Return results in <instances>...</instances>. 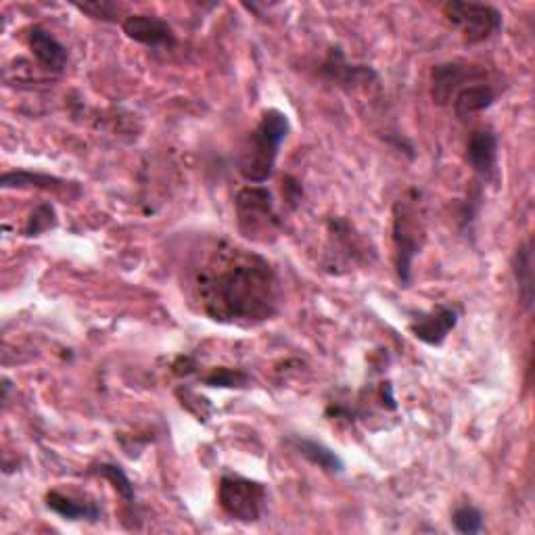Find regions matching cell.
Segmentation results:
<instances>
[{"instance_id": "obj_15", "label": "cell", "mask_w": 535, "mask_h": 535, "mask_svg": "<svg viewBox=\"0 0 535 535\" xmlns=\"http://www.w3.org/2000/svg\"><path fill=\"white\" fill-rule=\"evenodd\" d=\"M293 446L295 450L304 456L306 460H310L314 467L327 471V473H341L345 469L343 460L324 444H320V441H314V439H304V437H295L293 439Z\"/></svg>"}, {"instance_id": "obj_11", "label": "cell", "mask_w": 535, "mask_h": 535, "mask_svg": "<svg viewBox=\"0 0 535 535\" xmlns=\"http://www.w3.org/2000/svg\"><path fill=\"white\" fill-rule=\"evenodd\" d=\"M498 95H500V90L494 84L485 82V78L475 80L469 86L460 88L456 92V97L452 99V107H454L456 118L469 120V118H473V115H477V113H481L485 109H490L496 103Z\"/></svg>"}, {"instance_id": "obj_1", "label": "cell", "mask_w": 535, "mask_h": 535, "mask_svg": "<svg viewBox=\"0 0 535 535\" xmlns=\"http://www.w3.org/2000/svg\"><path fill=\"white\" fill-rule=\"evenodd\" d=\"M195 295L205 316L224 324H260L278 310V278L262 255L218 243L195 268Z\"/></svg>"}, {"instance_id": "obj_21", "label": "cell", "mask_w": 535, "mask_h": 535, "mask_svg": "<svg viewBox=\"0 0 535 535\" xmlns=\"http://www.w3.org/2000/svg\"><path fill=\"white\" fill-rule=\"evenodd\" d=\"M53 182H59V180L51 176H42V174H30V172H7L3 176L5 189H13V186H42V189H51Z\"/></svg>"}, {"instance_id": "obj_3", "label": "cell", "mask_w": 535, "mask_h": 535, "mask_svg": "<svg viewBox=\"0 0 535 535\" xmlns=\"http://www.w3.org/2000/svg\"><path fill=\"white\" fill-rule=\"evenodd\" d=\"M421 205V193L412 189L393 207L395 264H398V274L404 283L410 281L412 260L421 253L425 243V218Z\"/></svg>"}, {"instance_id": "obj_18", "label": "cell", "mask_w": 535, "mask_h": 535, "mask_svg": "<svg viewBox=\"0 0 535 535\" xmlns=\"http://www.w3.org/2000/svg\"><path fill=\"white\" fill-rule=\"evenodd\" d=\"M452 521H454V529L458 533H464V535L481 533L483 527H485L481 510L475 508V506H471V504H464V506L456 508V513H454Z\"/></svg>"}, {"instance_id": "obj_4", "label": "cell", "mask_w": 535, "mask_h": 535, "mask_svg": "<svg viewBox=\"0 0 535 535\" xmlns=\"http://www.w3.org/2000/svg\"><path fill=\"white\" fill-rule=\"evenodd\" d=\"M237 218L241 235L251 241H268L276 235L281 220L276 216L272 193L262 184L245 186L237 195Z\"/></svg>"}, {"instance_id": "obj_7", "label": "cell", "mask_w": 535, "mask_h": 535, "mask_svg": "<svg viewBox=\"0 0 535 535\" xmlns=\"http://www.w3.org/2000/svg\"><path fill=\"white\" fill-rule=\"evenodd\" d=\"M485 78V69L460 61L439 63L431 76V97L437 105H450L456 92L475 80Z\"/></svg>"}, {"instance_id": "obj_17", "label": "cell", "mask_w": 535, "mask_h": 535, "mask_svg": "<svg viewBox=\"0 0 535 535\" xmlns=\"http://www.w3.org/2000/svg\"><path fill=\"white\" fill-rule=\"evenodd\" d=\"M97 475L107 479L113 485V490L118 492L126 502L134 500V485L118 464H99Z\"/></svg>"}, {"instance_id": "obj_12", "label": "cell", "mask_w": 535, "mask_h": 535, "mask_svg": "<svg viewBox=\"0 0 535 535\" xmlns=\"http://www.w3.org/2000/svg\"><path fill=\"white\" fill-rule=\"evenodd\" d=\"M28 44L32 55L38 59V63L49 69L53 74H61L67 65V49L65 46L44 28H32L28 36Z\"/></svg>"}, {"instance_id": "obj_5", "label": "cell", "mask_w": 535, "mask_h": 535, "mask_svg": "<svg viewBox=\"0 0 535 535\" xmlns=\"http://www.w3.org/2000/svg\"><path fill=\"white\" fill-rule=\"evenodd\" d=\"M218 500L228 517L243 523H253L262 519L268 494L260 481L226 475L220 481Z\"/></svg>"}, {"instance_id": "obj_20", "label": "cell", "mask_w": 535, "mask_h": 535, "mask_svg": "<svg viewBox=\"0 0 535 535\" xmlns=\"http://www.w3.org/2000/svg\"><path fill=\"white\" fill-rule=\"evenodd\" d=\"M57 224V216H55V209L53 205L49 203H42L34 209V214L30 216L28 220V226H26V235L34 237V235H40V232L49 230Z\"/></svg>"}, {"instance_id": "obj_14", "label": "cell", "mask_w": 535, "mask_h": 535, "mask_svg": "<svg viewBox=\"0 0 535 535\" xmlns=\"http://www.w3.org/2000/svg\"><path fill=\"white\" fill-rule=\"evenodd\" d=\"M46 506H49L53 513L67 521H99L101 519V510L92 504V502H80L69 498L61 492H49L46 494Z\"/></svg>"}, {"instance_id": "obj_6", "label": "cell", "mask_w": 535, "mask_h": 535, "mask_svg": "<svg viewBox=\"0 0 535 535\" xmlns=\"http://www.w3.org/2000/svg\"><path fill=\"white\" fill-rule=\"evenodd\" d=\"M444 15L467 44L485 42L502 30V13L492 5L454 0L444 5Z\"/></svg>"}, {"instance_id": "obj_10", "label": "cell", "mask_w": 535, "mask_h": 535, "mask_svg": "<svg viewBox=\"0 0 535 535\" xmlns=\"http://www.w3.org/2000/svg\"><path fill=\"white\" fill-rule=\"evenodd\" d=\"M456 322H458L456 310L439 306L429 314L416 316L414 322L410 324V331L418 341H423L427 345H441L448 339L450 331L456 327Z\"/></svg>"}, {"instance_id": "obj_16", "label": "cell", "mask_w": 535, "mask_h": 535, "mask_svg": "<svg viewBox=\"0 0 535 535\" xmlns=\"http://www.w3.org/2000/svg\"><path fill=\"white\" fill-rule=\"evenodd\" d=\"M322 72L327 74L329 78L333 80H339V82H345V84H350V82H360L362 78H375V72H372V69L360 65H347L341 51H333L329 55V61L322 65Z\"/></svg>"}, {"instance_id": "obj_19", "label": "cell", "mask_w": 535, "mask_h": 535, "mask_svg": "<svg viewBox=\"0 0 535 535\" xmlns=\"http://www.w3.org/2000/svg\"><path fill=\"white\" fill-rule=\"evenodd\" d=\"M247 381L249 377L243 370H232V368H216L203 379V383L209 387H245Z\"/></svg>"}, {"instance_id": "obj_8", "label": "cell", "mask_w": 535, "mask_h": 535, "mask_svg": "<svg viewBox=\"0 0 535 535\" xmlns=\"http://www.w3.org/2000/svg\"><path fill=\"white\" fill-rule=\"evenodd\" d=\"M467 161L481 180H492L498 168V136L490 128L475 130L467 143Z\"/></svg>"}, {"instance_id": "obj_2", "label": "cell", "mask_w": 535, "mask_h": 535, "mask_svg": "<svg viewBox=\"0 0 535 535\" xmlns=\"http://www.w3.org/2000/svg\"><path fill=\"white\" fill-rule=\"evenodd\" d=\"M289 130L291 124L283 111L268 109L262 113L260 124L249 134V141L239 161V172L247 182L264 184L270 180L278 151H281Z\"/></svg>"}, {"instance_id": "obj_13", "label": "cell", "mask_w": 535, "mask_h": 535, "mask_svg": "<svg viewBox=\"0 0 535 535\" xmlns=\"http://www.w3.org/2000/svg\"><path fill=\"white\" fill-rule=\"evenodd\" d=\"M513 276L519 289L521 306L531 312L533 308V243L527 239L515 251L513 258Z\"/></svg>"}, {"instance_id": "obj_9", "label": "cell", "mask_w": 535, "mask_h": 535, "mask_svg": "<svg viewBox=\"0 0 535 535\" xmlns=\"http://www.w3.org/2000/svg\"><path fill=\"white\" fill-rule=\"evenodd\" d=\"M124 32L134 42H141L151 49H161V46H172L176 36L174 30L164 19L155 15H130L124 21Z\"/></svg>"}, {"instance_id": "obj_22", "label": "cell", "mask_w": 535, "mask_h": 535, "mask_svg": "<svg viewBox=\"0 0 535 535\" xmlns=\"http://www.w3.org/2000/svg\"><path fill=\"white\" fill-rule=\"evenodd\" d=\"M76 9L95 19H113L115 13L120 11V7L115 3H88V5H76Z\"/></svg>"}]
</instances>
